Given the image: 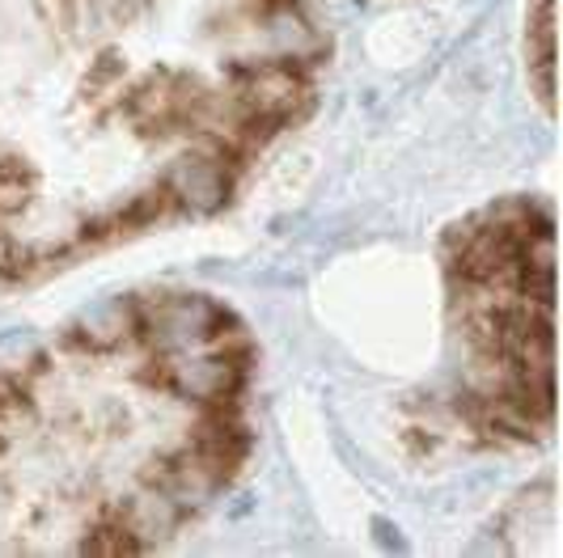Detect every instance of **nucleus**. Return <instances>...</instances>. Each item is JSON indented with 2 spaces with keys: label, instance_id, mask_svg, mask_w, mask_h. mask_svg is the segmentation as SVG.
I'll return each mask as SVG.
<instances>
[{
  "label": "nucleus",
  "instance_id": "obj_1",
  "mask_svg": "<svg viewBox=\"0 0 563 558\" xmlns=\"http://www.w3.org/2000/svg\"><path fill=\"white\" fill-rule=\"evenodd\" d=\"M322 68L306 0H0V292L221 212Z\"/></svg>",
  "mask_w": 563,
  "mask_h": 558
},
{
  "label": "nucleus",
  "instance_id": "obj_2",
  "mask_svg": "<svg viewBox=\"0 0 563 558\" xmlns=\"http://www.w3.org/2000/svg\"><path fill=\"white\" fill-rule=\"evenodd\" d=\"M254 338L191 288L132 292L0 364V555H148L254 445Z\"/></svg>",
  "mask_w": 563,
  "mask_h": 558
},
{
  "label": "nucleus",
  "instance_id": "obj_3",
  "mask_svg": "<svg viewBox=\"0 0 563 558\" xmlns=\"http://www.w3.org/2000/svg\"><path fill=\"white\" fill-rule=\"evenodd\" d=\"M441 377L402 436L416 453H517L555 432V212L505 196L445 233Z\"/></svg>",
  "mask_w": 563,
  "mask_h": 558
},
{
  "label": "nucleus",
  "instance_id": "obj_4",
  "mask_svg": "<svg viewBox=\"0 0 563 558\" xmlns=\"http://www.w3.org/2000/svg\"><path fill=\"white\" fill-rule=\"evenodd\" d=\"M530 68H538V98L551 111L555 107V0H530Z\"/></svg>",
  "mask_w": 563,
  "mask_h": 558
}]
</instances>
